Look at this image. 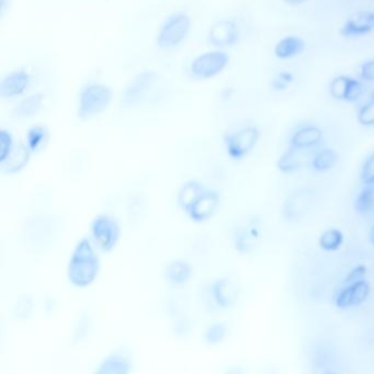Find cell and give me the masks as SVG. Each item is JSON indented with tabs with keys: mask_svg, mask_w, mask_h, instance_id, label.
Returning a JSON list of instances; mask_svg holds the SVG:
<instances>
[{
	"mask_svg": "<svg viewBox=\"0 0 374 374\" xmlns=\"http://www.w3.org/2000/svg\"><path fill=\"white\" fill-rule=\"evenodd\" d=\"M113 93L109 86L91 82L82 88L78 100V117L87 121L99 116L109 108Z\"/></svg>",
	"mask_w": 374,
	"mask_h": 374,
	"instance_id": "obj_2",
	"label": "cell"
},
{
	"mask_svg": "<svg viewBox=\"0 0 374 374\" xmlns=\"http://www.w3.org/2000/svg\"><path fill=\"white\" fill-rule=\"evenodd\" d=\"M208 43L218 49L235 45L239 40V28L233 20H220L213 24L207 36Z\"/></svg>",
	"mask_w": 374,
	"mask_h": 374,
	"instance_id": "obj_9",
	"label": "cell"
},
{
	"mask_svg": "<svg viewBox=\"0 0 374 374\" xmlns=\"http://www.w3.org/2000/svg\"><path fill=\"white\" fill-rule=\"evenodd\" d=\"M6 3H7V0H0V7H1V9H3V7H5Z\"/></svg>",
	"mask_w": 374,
	"mask_h": 374,
	"instance_id": "obj_39",
	"label": "cell"
},
{
	"mask_svg": "<svg viewBox=\"0 0 374 374\" xmlns=\"http://www.w3.org/2000/svg\"><path fill=\"white\" fill-rule=\"evenodd\" d=\"M294 82V75L289 70H280L271 80V88L277 93H283Z\"/></svg>",
	"mask_w": 374,
	"mask_h": 374,
	"instance_id": "obj_32",
	"label": "cell"
},
{
	"mask_svg": "<svg viewBox=\"0 0 374 374\" xmlns=\"http://www.w3.org/2000/svg\"><path fill=\"white\" fill-rule=\"evenodd\" d=\"M303 151H304L293 149V147H290L287 151H285L278 159L277 166L280 172L283 174H292L300 170L303 166Z\"/></svg>",
	"mask_w": 374,
	"mask_h": 374,
	"instance_id": "obj_22",
	"label": "cell"
},
{
	"mask_svg": "<svg viewBox=\"0 0 374 374\" xmlns=\"http://www.w3.org/2000/svg\"><path fill=\"white\" fill-rule=\"evenodd\" d=\"M30 82L31 77L26 70H15L0 82V96L3 98L18 97L28 89Z\"/></svg>",
	"mask_w": 374,
	"mask_h": 374,
	"instance_id": "obj_14",
	"label": "cell"
},
{
	"mask_svg": "<svg viewBox=\"0 0 374 374\" xmlns=\"http://www.w3.org/2000/svg\"><path fill=\"white\" fill-rule=\"evenodd\" d=\"M357 120L366 128L374 126V90H372L368 99L359 107Z\"/></svg>",
	"mask_w": 374,
	"mask_h": 374,
	"instance_id": "obj_27",
	"label": "cell"
},
{
	"mask_svg": "<svg viewBox=\"0 0 374 374\" xmlns=\"http://www.w3.org/2000/svg\"><path fill=\"white\" fill-rule=\"evenodd\" d=\"M366 276H368L366 267L364 264H359L349 271L345 282L347 285H351V283H356V282L364 281V280H366Z\"/></svg>",
	"mask_w": 374,
	"mask_h": 374,
	"instance_id": "obj_35",
	"label": "cell"
},
{
	"mask_svg": "<svg viewBox=\"0 0 374 374\" xmlns=\"http://www.w3.org/2000/svg\"><path fill=\"white\" fill-rule=\"evenodd\" d=\"M324 133L322 128L314 124H304L297 128L290 137V147L308 151L318 147L323 142Z\"/></svg>",
	"mask_w": 374,
	"mask_h": 374,
	"instance_id": "obj_12",
	"label": "cell"
},
{
	"mask_svg": "<svg viewBox=\"0 0 374 374\" xmlns=\"http://www.w3.org/2000/svg\"><path fill=\"white\" fill-rule=\"evenodd\" d=\"M205 188L201 185L200 182L195 180H189L182 186L178 195V202L180 208L185 212H189L193 204L197 202V199L204 193Z\"/></svg>",
	"mask_w": 374,
	"mask_h": 374,
	"instance_id": "obj_18",
	"label": "cell"
},
{
	"mask_svg": "<svg viewBox=\"0 0 374 374\" xmlns=\"http://www.w3.org/2000/svg\"><path fill=\"white\" fill-rule=\"evenodd\" d=\"M320 248L325 251L338 250L343 243V234L338 228H328L318 239Z\"/></svg>",
	"mask_w": 374,
	"mask_h": 374,
	"instance_id": "obj_26",
	"label": "cell"
},
{
	"mask_svg": "<svg viewBox=\"0 0 374 374\" xmlns=\"http://www.w3.org/2000/svg\"><path fill=\"white\" fill-rule=\"evenodd\" d=\"M220 204V195L213 190L205 189L197 202L190 209L188 216L195 222H204L212 218Z\"/></svg>",
	"mask_w": 374,
	"mask_h": 374,
	"instance_id": "obj_13",
	"label": "cell"
},
{
	"mask_svg": "<svg viewBox=\"0 0 374 374\" xmlns=\"http://www.w3.org/2000/svg\"><path fill=\"white\" fill-rule=\"evenodd\" d=\"M366 94V85L364 80L357 78H349L348 87H347L345 103H357L361 100Z\"/></svg>",
	"mask_w": 374,
	"mask_h": 374,
	"instance_id": "obj_29",
	"label": "cell"
},
{
	"mask_svg": "<svg viewBox=\"0 0 374 374\" xmlns=\"http://www.w3.org/2000/svg\"><path fill=\"white\" fill-rule=\"evenodd\" d=\"M227 335V327L225 324L216 323L211 325L205 331L204 339L208 345L214 346L218 345L220 341H223Z\"/></svg>",
	"mask_w": 374,
	"mask_h": 374,
	"instance_id": "obj_31",
	"label": "cell"
},
{
	"mask_svg": "<svg viewBox=\"0 0 374 374\" xmlns=\"http://www.w3.org/2000/svg\"><path fill=\"white\" fill-rule=\"evenodd\" d=\"M287 5L292 6V7H297V6L302 5L306 0H283Z\"/></svg>",
	"mask_w": 374,
	"mask_h": 374,
	"instance_id": "obj_37",
	"label": "cell"
},
{
	"mask_svg": "<svg viewBox=\"0 0 374 374\" xmlns=\"http://www.w3.org/2000/svg\"><path fill=\"white\" fill-rule=\"evenodd\" d=\"M370 241L374 245V225L372 226L371 230H370Z\"/></svg>",
	"mask_w": 374,
	"mask_h": 374,
	"instance_id": "obj_38",
	"label": "cell"
},
{
	"mask_svg": "<svg viewBox=\"0 0 374 374\" xmlns=\"http://www.w3.org/2000/svg\"><path fill=\"white\" fill-rule=\"evenodd\" d=\"M371 292V287L366 280L347 285L335 297V305L341 310L354 308L366 302Z\"/></svg>",
	"mask_w": 374,
	"mask_h": 374,
	"instance_id": "obj_10",
	"label": "cell"
},
{
	"mask_svg": "<svg viewBox=\"0 0 374 374\" xmlns=\"http://www.w3.org/2000/svg\"><path fill=\"white\" fill-rule=\"evenodd\" d=\"M13 149V139L10 132L1 130L0 131V163L3 164L7 160Z\"/></svg>",
	"mask_w": 374,
	"mask_h": 374,
	"instance_id": "obj_33",
	"label": "cell"
},
{
	"mask_svg": "<svg viewBox=\"0 0 374 374\" xmlns=\"http://www.w3.org/2000/svg\"><path fill=\"white\" fill-rule=\"evenodd\" d=\"M128 359L122 354H112L103 360L100 368L97 370L101 374H124L130 371Z\"/></svg>",
	"mask_w": 374,
	"mask_h": 374,
	"instance_id": "obj_23",
	"label": "cell"
},
{
	"mask_svg": "<svg viewBox=\"0 0 374 374\" xmlns=\"http://www.w3.org/2000/svg\"><path fill=\"white\" fill-rule=\"evenodd\" d=\"M260 237V231L255 224H250V226L245 228L237 230L234 236V245L236 250L241 254H249L253 249L256 241Z\"/></svg>",
	"mask_w": 374,
	"mask_h": 374,
	"instance_id": "obj_17",
	"label": "cell"
},
{
	"mask_svg": "<svg viewBox=\"0 0 374 374\" xmlns=\"http://www.w3.org/2000/svg\"><path fill=\"white\" fill-rule=\"evenodd\" d=\"M156 78V73L151 70H145L136 75L122 94V105L130 108L140 105L154 85Z\"/></svg>",
	"mask_w": 374,
	"mask_h": 374,
	"instance_id": "obj_7",
	"label": "cell"
},
{
	"mask_svg": "<svg viewBox=\"0 0 374 374\" xmlns=\"http://www.w3.org/2000/svg\"><path fill=\"white\" fill-rule=\"evenodd\" d=\"M230 63V57L226 52H207L199 55L190 65V73L200 80H210L223 72Z\"/></svg>",
	"mask_w": 374,
	"mask_h": 374,
	"instance_id": "obj_5",
	"label": "cell"
},
{
	"mask_svg": "<svg viewBox=\"0 0 374 374\" xmlns=\"http://www.w3.org/2000/svg\"><path fill=\"white\" fill-rule=\"evenodd\" d=\"M30 153L31 151L28 149V147L24 145H19L18 149H13L10 156L7 158L6 162L3 163V170L9 174H16L20 172L27 164H28L29 158H30Z\"/></svg>",
	"mask_w": 374,
	"mask_h": 374,
	"instance_id": "obj_21",
	"label": "cell"
},
{
	"mask_svg": "<svg viewBox=\"0 0 374 374\" xmlns=\"http://www.w3.org/2000/svg\"><path fill=\"white\" fill-rule=\"evenodd\" d=\"M349 78H350V76L341 75V76H336L331 80V84H329V94L335 100L345 101Z\"/></svg>",
	"mask_w": 374,
	"mask_h": 374,
	"instance_id": "obj_30",
	"label": "cell"
},
{
	"mask_svg": "<svg viewBox=\"0 0 374 374\" xmlns=\"http://www.w3.org/2000/svg\"><path fill=\"white\" fill-rule=\"evenodd\" d=\"M338 162V154L333 149H322L315 153L311 160V166L315 172H327Z\"/></svg>",
	"mask_w": 374,
	"mask_h": 374,
	"instance_id": "obj_24",
	"label": "cell"
},
{
	"mask_svg": "<svg viewBox=\"0 0 374 374\" xmlns=\"http://www.w3.org/2000/svg\"><path fill=\"white\" fill-rule=\"evenodd\" d=\"M359 76L364 82L374 84V59H368L360 65Z\"/></svg>",
	"mask_w": 374,
	"mask_h": 374,
	"instance_id": "obj_36",
	"label": "cell"
},
{
	"mask_svg": "<svg viewBox=\"0 0 374 374\" xmlns=\"http://www.w3.org/2000/svg\"><path fill=\"white\" fill-rule=\"evenodd\" d=\"M94 241L103 251L112 250L120 239V226L118 220L109 214H101L91 224Z\"/></svg>",
	"mask_w": 374,
	"mask_h": 374,
	"instance_id": "obj_6",
	"label": "cell"
},
{
	"mask_svg": "<svg viewBox=\"0 0 374 374\" xmlns=\"http://www.w3.org/2000/svg\"><path fill=\"white\" fill-rule=\"evenodd\" d=\"M374 31V10H362L347 19L341 29L345 38H361Z\"/></svg>",
	"mask_w": 374,
	"mask_h": 374,
	"instance_id": "obj_11",
	"label": "cell"
},
{
	"mask_svg": "<svg viewBox=\"0 0 374 374\" xmlns=\"http://www.w3.org/2000/svg\"><path fill=\"white\" fill-rule=\"evenodd\" d=\"M43 94H33L24 98L18 105L13 108V116L16 119H28L36 116L41 110L43 105Z\"/></svg>",
	"mask_w": 374,
	"mask_h": 374,
	"instance_id": "obj_19",
	"label": "cell"
},
{
	"mask_svg": "<svg viewBox=\"0 0 374 374\" xmlns=\"http://www.w3.org/2000/svg\"><path fill=\"white\" fill-rule=\"evenodd\" d=\"M305 51L304 40L300 36H287L278 42L274 47V55L279 59H292Z\"/></svg>",
	"mask_w": 374,
	"mask_h": 374,
	"instance_id": "obj_15",
	"label": "cell"
},
{
	"mask_svg": "<svg viewBox=\"0 0 374 374\" xmlns=\"http://www.w3.org/2000/svg\"><path fill=\"white\" fill-rule=\"evenodd\" d=\"M100 269L99 258L89 239L78 241L68 262V279L77 287H87L97 279Z\"/></svg>",
	"mask_w": 374,
	"mask_h": 374,
	"instance_id": "obj_1",
	"label": "cell"
},
{
	"mask_svg": "<svg viewBox=\"0 0 374 374\" xmlns=\"http://www.w3.org/2000/svg\"><path fill=\"white\" fill-rule=\"evenodd\" d=\"M374 208V188L373 186H366V188L359 193L354 201V209L358 212L366 213Z\"/></svg>",
	"mask_w": 374,
	"mask_h": 374,
	"instance_id": "obj_28",
	"label": "cell"
},
{
	"mask_svg": "<svg viewBox=\"0 0 374 374\" xmlns=\"http://www.w3.org/2000/svg\"><path fill=\"white\" fill-rule=\"evenodd\" d=\"M260 131L257 126H247L230 132L224 136L226 151L228 156L235 160L245 158L250 154L260 140Z\"/></svg>",
	"mask_w": 374,
	"mask_h": 374,
	"instance_id": "obj_4",
	"label": "cell"
},
{
	"mask_svg": "<svg viewBox=\"0 0 374 374\" xmlns=\"http://www.w3.org/2000/svg\"><path fill=\"white\" fill-rule=\"evenodd\" d=\"M193 274V268L184 260H174L166 268L167 281L172 285H182L189 281Z\"/></svg>",
	"mask_w": 374,
	"mask_h": 374,
	"instance_id": "obj_20",
	"label": "cell"
},
{
	"mask_svg": "<svg viewBox=\"0 0 374 374\" xmlns=\"http://www.w3.org/2000/svg\"><path fill=\"white\" fill-rule=\"evenodd\" d=\"M360 176L364 185L374 186V153H372L362 165Z\"/></svg>",
	"mask_w": 374,
	"mask_h": 374,
	"instance_id": "obj_34",
	"label": "cell"
},
{
	"mask_svg": "<svg viewBox=\"0 0 374 374\" xmlns=\"http://www.w3.org/2000/svg\"><path fill=\"white\" fill-rule=\"evenodd\" d=\"M211 294L213 300L220 308H230L235 302L236 291L235 287L232 285L230 280L222 278L216 280L211 287Z\"/></svg>",
	"mask_w": 374,
	"mask_h": 374,
	"instance_id": "obj_16",
	"label": "cell"
},
{
	"mask_svg": "<svg viewBox=\"0 0 374 374\" xmlns=\"http://www.w3.org/2000/svg\"><path fill=\"white\" fill-rule=\"evenodd\" d=\"M191 29V18L187 13H174L159 29L157 44L160 49L170 50L185 41Z\"/></svg>",
	"mask_w": 374,
	"mask_h": 374,
	"instance_id": "obj_3",
	"label": "cell"
},
{
	"mask_svg": "<svg viewBox=\"0 0 374 374\" xmlns=\"http://www.w3.org/2000/svg\"><path fill=\"white\" fill-rule=\"evenodd\" d=\"M314 197L315 193L310 188H301L290 193L282 207V213L285 220L297 222L302 218L312 207Z\"/></svg>",
	"mask_w": 374,
	"mask_h": 374,
	"instance_id": "obj_8",
	"label": "cell"
},
{
	"mask_svg": "<svg viewBox=\"0 0 374 374\" xmlns=\"http://www.w3.org/2000/svg\"><path fill=\"white\" fill-rule=\"evenodd\" d=\"M49 140L47 128L42 126H32L27 133V147L31 153H36L45 147Z\"/></svg>",
	"mask_w": 374,
	"mask_h": 374,
	"instance_id": "obj_25",
	"label": "cell"
}]
</instances>
